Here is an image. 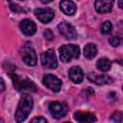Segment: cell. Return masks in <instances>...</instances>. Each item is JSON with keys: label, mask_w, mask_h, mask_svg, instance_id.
Masks as SVG:
<instances>
[{"label": "cell", "mask_w": 123, "mask_h": 123, "mask_svg": "<svg viewBox=\"0 0 123 123\" xmlns=\"http://www.w3.org/2000/svg\"><path fill=\"white\" fill-rule=\"evenodd\" d=\"M33 98L29 94H23L19 100L15 114H14V119L16 122H23L28 115L30 114L32 108H33Z\"/></svg>", "instance_id": "cell-1"}, {"label": "cell", "mask_w": 123, "mask_h": 123, "mask_svg": "<svg viewBox=\"0 0 123 123\" xmlns=\"http://www.w3.org/2000/svg\"><path fill=\"white\" fill-rule=\"evenodd\" d=\"M60 59L63 62H69L73 59L80 57V48L75 44H65L59 48Z\"/></svg>", "instance_id": "cell-2"}, {"label": "cell", "mask_w": 123, "mask_h": 123, "mask_svg": "<svg viewBox=\"0 0 123 123\" xmlns=\"http://www.w3.org/2000/svg\"><path fill=\"white\" fill-rule=\"evenodd\" d=\"M12 83H13V86L19 90V91H37V86L36 84L31 81L28 78H24V79H20L18 78V76H16L15 74H11Z\"/></svg>", "instance_id": "cell-3"}, {"label": "cell", "mask_w": 123, "mask_h": 123, "mask_svg": "<svg viewBox=\"0 0 123 123\" xmlns=\"http://www.w3.org/2000/svg\"><path fill=\"white\" fill-rule=\"evenodd\" d=\"M20 53H21V57L23 62L30 66H34L37 64V54L34 50V48L31 46L30 43H25L21 49H20Z\"/></svg>", "instance_id": "cell-4"}, {"label": "cell", "mask_w": 123, "mask_h": 123, "mask_svg": "<svg viewBox=\"0 0 123 123\" xmlns=\"http://www.w3.org/2000/svg\"><path fill=\"white\" fill-rule=\"evenodd\" d=\"M41 64L50 69H55L58 66V62H57V57L55 54V51L53 49H49L41 54Z\"/></svg>", "instance_id": "cell-5"}, {"label": "cell", "mask_w": 123, "mask_h": 123, "mask_svg": "<svg viewBox=\"0 0 123 123\" xmlns=\"http://www.w3.org/2000/svg\"><path fill=\"white\" fill-rule=\"evenodd\" d=\"M67 106L65 103L62 102H52L49 104V111L52 116L56 119L62 118L67 113Z\"/></svg>", "instance_id": "cell-6"}, {"label": "cell", "mask_w": 123, "mask_h": 123, "mask_svg": "<svg viewBox=\"0 0 123 123\" xmlns=\"http://www.w3.org/2000/svg\"><path fill=\"white\" fill-rule=\"evenodd\" d=\"M43 84L54 92L60 91L62 87V80L52 74H45L43 76Z\"/></svg>", "instance_id": "cell-7"}, {"label": "cell", "mask_w": 123, "mask_h": 123, "mask_svg": "<svg viewBox=\"0 0 123 123\" xmlns=\"http://www.w3.org/2000/svg\"><path fill=\"white\" fill-rule=\"evenodd\" d=\"M35 15L42 23H48L54 18L55 12L50 8H37L35 10Z\"/></svg>", "instance_id": "cell-8"}, {"label": "cell", "mask_w": 123, "mask_h": 123, "mask_svg": "<svg viewBox=\"0 0 123 123\" xmlns=\"http://www.w3.org/2000/svg\"><path fill=\"white\" fill-rule=\"evenodd\" d=\"M58 30L66 39H74L77 37L75 28L67 22H61L58 25Z\"/></svg>", "instance_id": "cell-9"}, {"label": "cell", "mask_w": 123, "mask_h": 123, "mask_svg": "<svg viewBox=\"0 0 123 123\" xmlns=\"http://www.w3.org/2000/svg\"><path fill=\"white\" fill-rule=\"evenodd\" d=\"M113 3L114 0H96L94 8L98 13H107L111 11Z\"/></svg>", "instance_id": "cell-10"}, {"label": "cell", "mask_w": 123, "mask_h": 123, "mask_svg": "<svg viewBox=\"0 0 123 123\" xmlns=\"http://www.w3.org/2000/svg\"><path fill=\"white\" fill-rule=\"evenodd\" d=\"M87 79L96 85H105V84H111L112 82V79L110 76L107 75H99L95 72H89L87 74Z\"/></svg>", "instance_id": "cell-11"}, {"label": "cell", "mask_w": 123, "mask_h": 123, "mask_svg": "<svg viewBox=\"0 0 123 123\" xmlns=\"http://www.w3.org/2000/svg\"><path fill=\"white\" fill-rule=\"evenodd\" d=\"M21 32L26 36H33L37 31L36 24L31 19H23L19 24Z\"/></svg>", "instance_id": "cell-12"}, {"label": "cell", "mask_w": 123, "mask_h": 123, "mask_svg": "<svg viewBox=\"0 0 123 123\" xmlns=\"http://www.w3.org/2000/svg\"><path fill=\"white\" fill-rule=\"evenodd\" d=\"M70 80L75 84H80L84 79V72L80 66H73L68 71Z\"/></svg>", "instance_id": "cell-13"}, {"label": "cell", "mask_w": 123, "mask_h": 123, "mask_svg": "<svg viewBox=\"0 0 123 123\" xmlns=\"http://www.w3.org/2000/svg\"><path fill=\"white\" fill-rule=\"evenodd\" d=\"M60 8H61L62 12L67 15L74 14L77 10L75 3L71 0H62L60 3Z\"/></svg>", "instance_id": "cell-14"}, {"label": "cell", "mask_w": 123, "mask_h": 123, "mask_svg": "<svg viewBox=\"0 0 123 123\" xmlns=\"http://www.w3.org/2000/svg\"><path fill=\"white\" fill-rule=\"evenodd\" d=\"M74 119L78 122L81 123H91V122H95L96 121V117L93 113L90 112H84V111H77L74 113Z\"/></svg>", "instance_id": "cell-15"}, {"label": "cell", "mask_w": 123, "mask_h": 123, "mask_svg": "<svg viewBox=\"0 0 123 123\" xmlns=\"http://www.w3.org/2000/svg\"><path fill=\"white\" fill-rule=\"evenodd\" d=\"M97 54V48H96V45L93 44V43H87L85 48H84V56L88 59V60H91L93 59Z\"/></svg>", "instance_id": "cell-16"}, {"label": "cell", "mask_w": 123, "mask_h": 123, "mask_svg": "<svg viewBox=\"0 0 123 123\" xmlns=\"http://www.w3.org/2000/svg\"><path fill=\"white\" fill-rule=\"evenodd\" d=\"M96 66L98 69H100L101 71H109L111 69V62L109 59H106V58H102V59H99L97 61V63H96Z\"/></svg>", "instance_id": "cell-17"}, {"label": "cell", "mask_w": 123, "mask_h": 123, "mask_svg": "<svg viewBox=\"0 0 123 123\" xmlns=\"http://www.w3.org/2000/svg\"><path fill=\"white\" fill-rule=\"evenodd\" d=\"M111 29H112V25L111 23V21L107 20V21H104L101 25V32L104 34V35H108L111 32Z\"/></svg>", "instance_id": "cell-18"}, {"label": "cell", "mask_w": 123, "mask_h": 123, "mask_svg": "<svg viewBox=\"0 0 123 123\" xmlns=\"http://www.w3.org/2000/svg\"><path fill=\"white\" fill-rule=\"evenodd\" d=\"M111 119L112 121H114V122H121L123 120V113L121 111H114V112L111 113Z\"/></svg>", "instance_id": "cell-19"}, {"label": "cell", "mask_w": 123, "mask_h": 123, "mask_svg": "<svg viewBox=\"0 0 123 123\" xmlns=\"http://www.w3.org/2000/svg\"><path fill=\"white\" fill-rule=\"evenodd\" d=\"M109 41H110V44L111 46H113V47H116V46H118L120 44V38L118 37H115V36L114 37H111Z\"/></svg>", "instance_id": "cell-20"}, {"label": "cell", "mask_w": 123, "mask_h": 123, "mask_svg": "<svg viewBox=\"0 0 123 123\" xmlns=\"http://www.w3.org/2000/svg\"><path fill=\"white\" fill-rule=\"evenodd\" d=\"M43 36H44V37H45L47 40H52L53 37H54V35H53V33H52V31H51L50 29L45 30L44 33H43Z\"/></svg>", "instance_id": "cell-21"}, {"label": "cell", "mask_w": 123, "mask_h": 123, "mask_svg": "<svg viewBox=\"0 0 123 123\" xmlns=\"http://www.w3.org/2000/svg\"><path fill=\"white\" fill-rule=\"evenodd\" d=\"M10 7H11V10H12V12H20L23 11L17 4H11Z\"/></svg>", "instance_id": "cell-22"}, {"label": "cell", "mask_w": 123, "mask_h": 123, "mask_svg": "<svg viewBox=\"0 0 123 123\" xmlns=\"http://www.w3.org/2000/svg\"><path fill=\"white\" fill-rule=\"evenodd\" d=\"M31 122H33V123H35V122H40V123H47V120L45 119V118H43V117H34L32 120H31Z\"/></svg>", "instance_id": "cell-23"}, {"label": "cell", "mask_w": 123, "mask_h": 123, "mask_svg": "<svg viewBox=\"0 0 123 123\" xmlns=\"http://www.w3.org/2000/svg\"><path fill=\"white\" fill-rule=\"evenodd\" d=\"M5 88V84H4V80L1 78V91H4Z\"/></svg>", "instance_id": "cell-24"}, {"label": "cell", "mask_w": 123, "mask_h": 123, "mask_svg": "<svg viewBox=\"0 0 123 123\" xmlns=\"http://www.w3.org/2000/svg\"><path fill=\"white\" fill-rule=\"evenodd\" d=\"M118 7L123 10V0H118Z\"/></svg>", "instance_id": "cell-25"}, {"label": "cell", "mask_w": 123, "mask_h": 123, "mask_svg": "<svg viewBox=\"0 0 123 123\" xmlns=\"http://www.w3.org/2000/svg\"><path fill=\"white\" fill-rule=\"evenodd\" d=\"M41 3H43V4H49V3H51L53 0H39Z\"/></svg>", "instance_id": "cell-26"}, {"label": "cell", "mask_w": 123, "mask_h": 123, "mask_svg": "<svg viewBox=\"0 0 123 123\" xmlns=\"http://www.w3.org/2000/svg\"><path fill=\"white\" fill-rule=\"evenodd\" d=\"M117 62H118V63H120V64H122V65H123V60H118V61H117Z\"/></svg>", "instance_id": "cell-27"}]
</instances>
